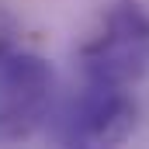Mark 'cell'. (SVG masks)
I'll list each match as a JSON object with an SVG mask.
<instances>
[{
	"mask_svg": "<svg viewBox=\"0 0 149 149\" xmlns=\"http://www.w3.org/2000/svg\"><path fill=\"white\" fill-rule=\"evenodd\" d=\"M52 101V66L35 52L0 56V139H28Z\"/></svg>",
	"mask_w": 149,
	"mask_h": 149,
	"instance_id": "obj_1",
	"label": "cell"
},
{
	"mask_svg": "<svg viewBox=\"0 0 149 149\" xmlns=\"http://www.w3.org/2000/svg\"><path fill=\"white\" fill-rule=\"evenodd\" d=\"M149 59V24L139 10H118L108 21V31L97 35L87 52L83 66L94 83H111V87H128L139 80Z\"/></svg>",
	"mask_w": 149,
	"mask_h": 149,
	"instance_id": "obj_2",
	"label": "cell"
},
{
	"mask_svg": "<svg viewBox=\"0 0 149 149\" xmlns=\"http://www.w3.org/2000/svg\"><path fill=\"white\" fill-rule=\"evenodd\" d=\"M135 125V104L125 97V87L94 83L63 111L59 139L70 146H114Z\"/></svg>",
	"mask_w": 149,
	"mask_h": 149,
	"instance_id": "obj_3",
	"label": "cell"
}]
</instances>
